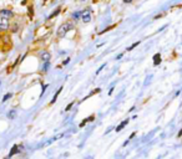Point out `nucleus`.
Returning <instances> with one entry per match:
<instances>
[{"label": "nucleus", "instance_id": "nucleus-1", "mask_svg": "<svg viewBox=\"0 0 182 159\" xmlns=\"http://www.w3.org/2000/svg\"><path fill=\"white\" fill-rule=\"evenodd\" d=\"M73 29H74V21H66V22L61 24L59 26V29H57V38H60V39L64 38V36Z\"/></svg>", "mask_w": 182, "mask_h": 159}, {"label": "nucleus", "instance_id": "nucleus-2", "mask_svg": "<svg viewBox=\"0 0 182 159\" xmlns=\"http://www.w3.org/2000/svg\"><path fill=\"white\" fill-rule=\"evenodd\" d=\"M80 19H81V21H82V22H85V24L90 22V21H91V19H92V16H91V9H90V8H86L85 10H82Z\"/></svg>", "mask_w": 182, "mask_h": 159}, {"label": "nucleus", "instance_id": "nucleus-3", "mask_svg": "<svg viewBox=\"0 0 182 159\" xmlns=\"http://www.w3.org/2000/svg\"><path fill=\"white\" fill-rule=\"evenodd\" d=\"M10 29V19L0 16V32H6Z\"/></svg>", "mask_w": 182, "mask_h": 159}, {"label": "nucleus", "instance_id": "nucleus-4", "mask_svg": "<svg viewBox=\"0 0 182 159\" xmlns=\"http://www.w3.org/2000/svg\"><path fill=\"white\" fill-rule=\"evenodd\" d=\"M0 16L6 18V19H11V18H14V13L9 9H1L0 10Z\"/></svg>", "mask_w": 182, "mask_h": 159}, {"label": "nucleus", "instance_id": "nucleus-5", "mask_svg": "<svg viewBox=\"0 0 182 159\" xmlns=\"http://www.w3.org/2000/svg\"><path fill=\"white\" fill-rule=\"evenodd\" d=\"M40 59H41V61L43 62H46V61H50V59H51V55H50V52L49 51H41L40 52Z\"/></svg>", "mask_w": 182, "mask_h": 159}, {"label": "nucleus", "instance_id": "nucleus-6", "mask_svg": "<svg viewBox=\"0 0 182 159\" xmlns=\"http://www.w3.org/2000/svg\"><path fill=\"white\" fill-rule=\"evenodd\" d=\"M127 123H129V119H125L123 122H121V123H120L117 127H116V129H115V131H116V132H120V131L122 129V128H125L126 126H127Z\"/></svg>", "mask_w": 182, "mask_h": 159}, {"label": "nucleus", "instance_id": "nucleus-7", "mask_svg": "<svg viewBox=\"0 0 182 159\" xmlns=\"http://www.w3.org/2000/svg\"><path fill=\"white\" fill-rule=\"evenodd\" d=\"M161 63V53H156L155 56H153V65L157 66Z\"/></svg>", "mask_w": 182, "mask_h": 159}, {"label": "nucleus", "instance_id": "nucleus-8", "mask_svg": "<svg viewBox=\"0 0 182 159\" xmlns=\"http://www.w3.org/2000/svg\"><path fill=\"white\" fill-rule=\"evenodd\" d=\"M60 11H61V6H59V8H56V9H55V11L51 13V15L49 16V20H51L53 18H55V16H57V15L60 14Z\"/></svg>", "mask_w": 182, "mask_h": 159}, {"label": "nucleus", "instance_id": "nucleus-9", "mask_svg": "<svg viewBox=\"0 0 182 159\" xmlns=\"http://www.w3.org/2000/svg\"><path fill=\"white\" fill-rule=\"evenodd\" d=\"M19 152H20V149H19V147H18V145H14V147L11 148V150H10V153H9V158H10V157H13L14 154L19 153Z\"/></svg>", "mask_w": 182, "mask_h": 159}, {"label": "nucleus", "instance_id": "nucleus-10", "mask_svg": "<svg viewBox=\"0 0 182 159\" xmlns=\"http://www.w3.org/2000/svg\"><path fill=\"white\" fill-rule=\"evenodd\" d=\"M61 90H63V87H60V88H59V90H57V91H56V93H55L54 98H53V100H51V104H53V103H55V102H56V100H57V97H59V94H60V92H61Z\"/></svg>", "mask_w": 182, "mask_h": 159}, {"label": "nucleus", "instance_id": "nucleus-11", "mask_svg": "<svg viewBox=\"0 0 182 159\" xmlns=\"http://www.w3.org/2000/svg\"><path fill=\"white\" fill-rule=\"evenodd\" d=\"M15 116H16V111H15V110H11V111H10V112L8 113L9 119H14V118H15Z\"/></svg>", "mask_w": 182, "mask_h": 159}, {"label": "nucleus", "instance_id": "nucleus-12", "mask_svg": "<svg viewBox=\"0 0 182 159\" xmlns=\"http://www.w3.org/2000/svg\"><path fill=\"white\" fill-rule=\"evenodd\" d=\"M80 16H81V11H76V13H74V14H73V19L74 20H79V19H80Z\"/></svg>", "mask_w": 182, "mask_h": 159}, {"label": "nucleus", "instance_id": "nucleus-13", "mask_svg": "<svg viewBox=\"0 0 182 159\" xmlns=\"http://www.w3.org/2000/svg\"><path fill=\"white\" fill-rule=\"evenodd\" d=\"M49 66H50V61H46V62H44V66H43V71H44V72H46L47 69H49Z\"/></svg>", "mask_w": 182, "mask_h": 159}, {"label": "nucleus", "instance_id": "nucleus-14", "mask_svg": "<svg viewBox=\"0 0 182 159\" xmlns=\"http://www.w3.org/2000/svg\"><path fill=\"white\" fill-rule=\"evenodd\" d=\"M11 96H13V93H6L4 97H3V102H6L9 98H11Z\"/></svg>", "mask_w": 182, "mask_h": 159}, {"label": "nucleus", "instance_id": "nucleus-15", "mask_svg": "<svg viewBox=\"0 0 182 159\" xmlns=\"http://www.w3.org/2000/svg\"><path fill=\"white\" fill-rule=\"evenodd\" d=\"M140 45V41H137V42H135V44H133V45H131V46H130V47H127V51H131V50H133V49H135V47L136 46H139Z\"/></svg>", "mask_w": 182, "mask_h": 159}, {"label": "nucleus", "instance_id": "nucleus-16", "mask_svg": "<svg viewBox=\"0 0 182 159\" xmlns=\"http://www.w3.org/2000/svg\"><path fill=\"white\" fill-rule=\"evenodd\" d=\"M73 106H74V102H71V103H70V104H69V106L66 107V110H65V111H70V108L73 107Z\"/></svg>", "mask_w": 182, "mask_h": 159}, {"label": "nucleus", "instance_id": "nucleus-17", "mask_svg": "<svg viewBox=\"0 0 182 159\" xmlns=\"http://www.w3.org/2000/svg\"><path fill=\"white\" fill-rule=\"evenodd\" d=\"M29 13H30V18H33V6H29Z\"/></svg>", "mask_w": 182, "mask_h": 159}, {"label": "nucleus", "instance_id": "nucleus-18", "mask_svg": "<svg viewBox=\"0 0 182 159\" xmlns=\"http://www.w3.org/2000/svg\"><path fill=\"white\" fill-rule=\"evenodd\" d=\"M104 67H105V63H104V65H102V66L100 67V69L97 70V72H96V73H100V72H101V70H104Z\"/></svg>", "mask_w": 182, "mask_h": 159}, {"label": "nucleus", "instance_id": "nucleus-19", "mask_svg": "<svg viewBox=\"0 0 182 159\" xmlns=\"http://www.w3.org/2000/svg\"><path fill=\"white\" fill-rule=\"evenodd\" d=\"M46 88H47V84H45V86L43 87V92H41V94H43L44 92H45V90H46Z\"/></svg>", "mask_w": 182, "mask_h": 159}, {"label": "nucleus", "instance_id": "nucleus-20", "mask_svg": "<svg viewBox=\"0 0 182 159\" xmlns=\"http://www.w3.org/2000/svg\"><path fill=\"white\" fill-rule=\"evenodd\" d=\"M133 0H123V3H126V4H130V3H132Z\"/></svg>", "mask_w": 182, "mask_h": 159}, {"label": "nucleus", "instance_id": "nucleus-21", "mask_svg": "<svg viewBox=\"0 0 182 159\" xmlns=\"http://www.w3.org/2000/svg\"><path fill=\"white\" fill-rule=\"evenodd\" d=\"M69 62H70V59H67L66 61H65V62H64V65H67V63H69Z\"/></svg>", "mask_w": 182, "mask_h": 159}, {"label": "nucleus", "instance_id": "nucleus-22", "mask_svg": "<svg viewBox=\"0 0 182 159\" xmlns=\"http://www.w3.org/2000/svg\"><path fill=\"white\" fill-rule=\"evenodd\" d=\"M122 56H123V53H120V55H119L117 57H116V59H117V60H119V59H121V57H122Z\"/></svg>", "mask_w": 182, "mask_h": 159}, {"label": "nucleus", "instance_id": "nucleus-23", "mask_svg": "<svg viewBox=\"0 0 182 159\" xmlns=\"http://www.w3.org/2000/svg\"><path fill=\"white\" fill-rule=\"evenodd\" d=\"M43 1H44V3H46V1H47V0H43Z\"/></svg>", "mask_w": 182, "mask_h": 159}, {"label": "nucleus", "instance_id": "nucleus-24", "mask_svg": "<svg viewBox=\"0 0 182 159\" xmlns=\"http://www.w3.org/2000/svg\"><path fill=\"white\" fill-rule=\"evenodd\" d=\"M5 159H9V155H8V157H6V158H5Z\"/></svg>", "mask_w": 182, "mask_h": 159}, {"label": "nucleus", "instance_id": "nucleus-25", "mask_svg": "<svg viewBox=\"0 0 182 159\" xmlns=\"http://www.w3.org/2000/svg\"><path fill=\"white\" fill-rule=\"evenodd\" d=\"M0 86H1V81H0Z\"/></svg>", "mask_w": 182, "mask_h": 159}, {"label": "nucleus", "instance_id": "nucleus-26", "mask_svg": "<svg viewBox=\"0 0 182 159\" xmlns=\"http://www.w3.org/2000/svg\"><path fill=\"white\" fill-rule=\"evenodd\" d=\"M81 1H85V0H81Z\"/></svg>", "mask_w": 182, "mask_h": 159}]
</instances>
